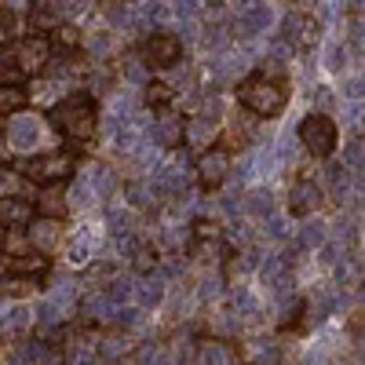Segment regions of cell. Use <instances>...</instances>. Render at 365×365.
<instances>
[{"label": "cell", "mask_w": 365, "mask_h": 365, "mask_svg": "<svg viewBox=\"0 0 365 365\" xmlns=\"http://www.w3.org/2000/svg\"><path fill=\"white\" fill-rule=\"evenodd\" d=\"M117 325H125V329H132V325H139V307H113V314H110Z\"/></svg>", "instance_id": "obj_39"}, {"label": "cell", "mask_w": 365, "mask_h": 365, "mask_svg": "<svg viewBox=\"0 0 365 365\" xmlns=\"http://www.w3.org/2000/svg\"><path fill=\"white\" fill-rule=\"evenodd\" d=\"M325 237H329L325 223L307 220V223L299 227V234H296V245H299V249H322V245H325Z\"/></svg>", "instance_id": "obj_24"}, {"label": "cell", "mask_w": 365, "mask_h": 365, "mask_svg": "<svg viewBox=\"0 0 365 365\" xmlns=\"http://www.w3.org/2000/svg\"><path fill=\"white\" fill-rule=\"evenodd\" d=\"M0 278H4V263H0Z\"/></svg>", "instance_id": "obj_50"}, {"label": "cell", "mask_w": 365, "mask_h": 365, "mask_svg": "<svg viewBox=\"0 0 365 365\" xmlns=\"http://www.w3.org/2000/svg\"><path fill=\"white\" fill-rule=\"evenodd\" d=\"M11 34H15V15L8 8H0V44H8Z\"/></svg>", "instance_id": "obj_43"}, {"label": "cell", "mask_w": 365, "mask_h": 365, "mask_svg": "<svg viewBox=\"0 0 365 365\" xmlns=\"http://www.w3.org/2000/svg\"><path fill=\"white\" fill-rule=\"evenodd\" d=\"M165 292H168L165 270H150V274H143V282L132 285V296L139 299V307H158V303L165 299Z\"/></svg>", "instance_id": "obj_14"}, {"label": "cell", "mask_w": 365, "mask_h": 365, "mask_svg": "<svg viewBox=\"0 0 365 365\" xmlns=\"http://www.w3.org/2000/svg\"><path fill=\"white\" fill-rule=\"evenodd\" d=\"M113 190V172L106 165H84L77 182H73V194H70V208H88V205H99L106 194Z\"/></svg>", "instance_id": "obj_6"}, {"label": "cell", "mask_w": 365, "mask_h": 365, "mask_svg": "<svg viewBox=\"0 0 365 365\" xmlns=\"http://www.w3.org/2000/svg\"><path fill=\"white\" fill-rule=\"evenodd\" d=\"M73 307H77V282H73V278H58V282L51 285V292L44 296V303L37 307V322H41L44 329H51V325H58V322H66Z\"/></svg>", "instance_id": "obj_7"}, {"label": "cell", "mask_w": 365, "mask_h": 365, "mask_svg": "<svg viewBox=\"0 0 365 365\" xmlns=\"http://www.w3.org/2000/svg\"><path fill=\"white\" fill-rule=\"evenodd\" d=\"M26 103H29L26 84H19V81H0V117L26 110Z\"/></svg>", "instance_id": "obj_20"}, {"label": "cell", "mask_w": 365, "mask_h": 365, "mask_svg": "<svg viewBox=\"0 0 365 365\" xmlns=\"http://www.w3.org/2000/svg\"><path fill=\"white\" fill-rule=\"evenodd\" d=\"M106 15H110V22H113V29H128L132 26V8L125 4V0H110L106 4Z\"/></svg>", "instance_id": "obj_31"}, {"label": "cell", "mask_w": 365, "mask_h": 365, "mask_svg": "<svg viewBox=\"0 0 365 365\" xmlns=\"http://www.w3.org/2000/svg\"><path fill=\"white\" fill-rule=\"evenodd\" d=\"M263 26H267V8H249L241 15V34H259Z\"/></svg>", "instance_id": "obj_33"}, {"label": "cell", "mask_w": 365, "mask_h": 365, "mask_svg": "<svg viewBox=\"0 0 365 365\" xmlns=\"http://www.w3.org/2000/svg\"><path fill=\"white\" fill-rule=\"evenodd\" d=\"M19 172L29 182H37V187H48V182H66L77 172V154H73V150H48V154L19 161Z\"/></svg>", "instance_id": "obj_3"}, {"label": "cell", "mask_w": 365, "mask_h": 365, "mask_svg": "<svg viewBox=\"0 0 365 365\" xmlns=\"http://www.w3.org/2000/svg\"><path fill=\"white\" fill-rule=\"evenodd\" d=\"M289 205H292L296 216H314V212L325 205V194H322V187L314 179H299L292 187V194H289Z\"/></svg>", "instance_id": "obj_13"}, {"label": "cell", "mask_w": 365, "mask_h": 365, "mask_svg": "<svg viewBox=\"0 0 365 365\" xmlns=\"http://www.w3.org/2000/svg\"><path fill=\"white\" fill-rule=\"evenodd\" d=\"M143 365H172V358L168 354H150V358H143Z\"/></svg>", "instance_id": "obj_46"}, {"label": "cell", "mask_w": 365, "mask_h": 365, "mask_svg": "<svg viewBox=\"0 0 365 365\" xmlns=\"http://www.w3.org/2000/svg\"><path fill=\"white\" fill-rule=\"evenodd\" d=\"M15 274H26V278H37V274H44L48 270V256H41V252H26V256H11V263H8Z\"/></svg>", "instance_id": "obj_25"}, {"label": "cell", "mask_w": 365, "mask_h": 365, "mask_svg": "<svg viewBox=\"0 0 365 365\" xmlns=\"http://www.w3.org/2000/svg\"><path fill=\"white\" fill-rule=\"evenodd\" d=\"M150 135H154L158 146H175L182 139V120L172 110H161L158 120H154V128H150Z\"/></svg>", "instance_id": "obj_19"}, {"label": "cell", "mask_w": 365, "mask_h": 365, "mask_svg": "<svg viewBox=\"0 0 365 365\" xmlns=\"http://www.w3.org/2000/svg\"><path fill=\"white\" fill-rule=\"evenodd\" d=\"M132 285H135L132 278H117V274H113V278H110V289H106L103 296L113 303V307H125V303L132 299Z\"/></svg>", "instance_id": "obj_27"}, {"label": "cell", "mask_w": 365, "mask_h": 365, "mask_svg": "<svg viewBox=\"0 0 365 365\" xmlns=\"http://www.w3.org/2000/svg\"><path fill=\"white\" fill-rule=\"evenodd\" d=\"M194 237L197 241H212V237H220V227L212 223V220H197L194 223Z\"/></svg>", "instance_id": "obj_44"}, {"label": "cell", "mask_w": 365, "mask_h": 365, "mask_svg": "<svg viewBox=\"0 0 365 365\" xmlns=\"http://www.w3.org/2000/svg\"><path fill=\"white\" fill-rule=\"evenodd\" d=\"M139 58H143V66H150V70H168V66H175L182 58V41L175 34H150L143 41Z\"/></svg>", "instance_id": "obj_10"}, {"label": "cell", "mask_w": 365, "mask_h": 365, "mask_svg": "<svg viewBox=\"0 0 365 365\" xmlns=\"http://www.w3.org/2000/svg\"><path fill=\"white\" fill-rule=\"evenodd\" d=\"M34 289H37V278H26V274H11L8 282L0 278V292H4L8 299H26Z\"/></svg>", "instance_id": "obj_26"}, {"label": "cell", "mask_w": 365, "mask_h": 365, "mask_svg": "<svg viewBox=\"0 0 365 365\" xmlns=\"http://www.w3.org/2000/svg\"><path fill=\"white\" fill-rule=\"evenodd\" d=\"M51 128L70 139L73 146H88L96 139V128H99V113H96V99L88 96V91H77V96H66L58 99L48 113Z\"/></svg>", "instance_id": "obj_1"}, {"label": "cell", "mask_w": 365, "mask_h": 365, "mask_svg": "<svg viewBox=\"0 0 365 365\" xmlns=\"http://www.w3.org/2000/svg\"><path fill=\"white\" fill-rule=\"evenodd\" d=\"M113 314V303L106 299V296H91V299H84V318L88 322H106Z\"/></svg>", "instance_id": "obj_29"}, {"label": "cell", "mask_w": 365, "mask_h": 365, "mask_svg": "<svg viewBox=\"0 0 365 365\" xmlns=\"http://www.w3.org/2000/svg\"><path fill=\"white\" fill-rule=\"evenodd\" d=\"M26 234H29L34 252H41V256H55L58 249H63V241H66L63 220H51V216H34L26 223Z\"/></svg>", "instance_id": "obj_11"}, {"label": "cell", "mask_w": 365, "mask_h": 365, "mask_svg": "<svg viewBox=\"0 0 365 365\" xmlns=\"http://www.w3.org/2000/svg\"><path fill=\"white\" fill-rule=\"evenodd\" d=\"M63 245H66V259L70 263H88L91 256H96V234H91V230H77L73 237L63 241Z\"/></svg>", "instance_id": "obj_21"}, {"label": "cell", "mask_w": 365, "mask_h": 365, "mask_svg": "<svg viewBox=\"0 0 365 365\" xmlns=\"http://www.w3.org/2000/svg\"><path fill=\"white\" fill-rule=\"evenodd\" d=\"M303 365H325V358L322 354H311V358H303Z\"/></svg>", "instance_id": "obj_48"}, {"label": "cell", "mask_w": 365, "mask_h": 365, "mask_svg": "<svg viewBox=\"0 0 365 365\" xmlns=\"http://www.w3.org/2000/svg\"><path fill=\"white\" fill-rule=\"evenodd\" d=\"M110 227H113V234H128V230H132V212L113 208V212H110Z\"/></svg>", "instance_id": "obj_41"}, {"label": "cell", "mask_w": 365, "mask_h": 365, "mask_svg": "<svg viewBox=\"0 0 365 365\" xmlns=\"http://www.w3.org/2000/svg\"><path fill=\"white\" fill-rule=\"evenodd\" d=\"M194 172H197V179H201V187H205V190L223 187L227 175H230V150L212 143L208 150H201V158H197Z\"/></svg>", "instance_id": "obj_12"}, {"label": "cell", "mask_w": 365, "mask_h": 365, "mask_svg": "<svg viewBox=\"0 0 365 365\" xmlns=\"http://www.w3.org/2000/svg\"><path fill=\"white\" fill-rule=\"evenodd\" d=\"M113 263H99V267H91L88 274H84V285H103V282H110L113 278Z\"/></svg>", "instance_id": "obj_36"}, {"label": "cell", "mask_w": 365, "mask_h": 365, "mask_svg": "<svg viewBox=\"0 0 365 365\" xmlns=\"http://www.w3.org/2000/svg\"><path fill=\"white\" fill-rule=\"evenodd\" d=\"M289 4H292L296 11H307V8H311V0H289Z\"/></svg>", "instance_id": "obj_47"}, {"label": "cell", "mask_w": 365, "mask_h": 365, "mask_svg": "<svg viewBox=\"0 0 365 365\" xmlns=\"http://www.w3.org/2000/svg\"><path fill=\"white\" fill-rule=\"evenodd\" d=\"M296 139L307 154L332 158L340 146V128H336V120H332V113H307L296 128Z\"/></svg>", "instance_id": "obj_4"}, {"label": "cell", "mask_w": 365, "mask_h": 365, "mask_svg": "<svg viewBox=\"0 0 365 365\" xmlns=\"http://www.w3.org/2000/svg\"><path fill=\"white\" fill-rule=\"evenodd\" d=\"M158 194H161L158 182H135L132 187V205L135 208H150V205H158Z\"/></svg>", "instance_id": "obj_30"}, {"label": "cell", "mask_w": 365, "mask_h": 365, "mask_svg": "<svg viewBox=\"0 0 365 365\" xmlns=\"http://www.w3.org/2000/svg\"><path fill=\"white\" fill-rule=\"evenodd\" d=\"M332 110H336V96L329 88H318L314 91V113H332Z\"/></svg>", "instance_id": "obj_38"}, {"label": "cell", "mask_w": 365, "mask_h": 365, "mask_svg": "<svg viewBox=\"0 0 365 365\" xmlns=\"http://www.w3.org/2000/svg\"><path fill=\"white\" fill-rule=\"evenodd\" d=\"M51 58H55V48H51V37L48 34H29L15 44L11 51V63L22 77H37L51 66Z\"/></svg>", "instance_id": "obj_5"}, {"label": "cell", "mask_w": 365, "mask_h": 365, "mask_svg": "<svg viewBox=\"0 0 365 365\" xmlns=\"http://www.w3.org/2000/svg\"><path fill=\"white\" fill-rule=\"evenodd\" d=\"M58 187H63V182H48V187L37 194V212H41V216H51V220H63L66 216V212H70V201H66V194L63 190H58Z\"/></svg>", "instance_id": "obj_17"}, {"label": "cell", "mask_w": 365, "mask_h": 365, "mask_svg": "<svg viewBox=\"0 0 365 365\" xmlns=\"http://www.w3.org/2000/svg\"><path fill=\"white\" fill-rule=\"evenodd\" d=\"M197 361H201V365H230L234 358H230V351H227L223 344H216V340H208V344L201 347Z\"/></svg>", "instance_id": "obj_28"}, {"label": "cell", "mask_w": 365, "mask_h": 365, "mask_svg": "<svg viewBox=\"0 0 365 365\" xmlns=\"http://www.w3.org/2000/svg\"><path fill=\"white\" fill-rule=\"evenodd\" d=\"M96 351H99V358H106V361H110V358H120V354L128 351V340H120V336H106Z\"/></svg>", "instance_id": "obj_35"}, {"label": "cell", "mask_w": 365, "mask_h": 365, "mask_svg": "<svg viewBox=\"0 0 365 365\" xmlns=\"http://www.w3.org/2000/svg\"><path fill=\"white\" fill-rule=\"evenodd\" d=\"M344 168L361 175V135H354V139L347 143V165H344Z\"/></svg>", "instance_id": "obj_37"}, {"label": "cell", "mask_w": 365, "mask_h": 365, "mask_svg": "<svg viewBox=\"0 0 365 365\" xmlns=\"http://www.w3.org/2000/svg\"><path fill=\"white\" fill-rule=\"evenodd\" d=\"M194 252H197V259H201V263L216 259V252H220V237H212V241H197Z\"/></svg>", "instance_id": "obj_42"}, {"label": "cell", "mask_w": 365, "mask_h": 365, "mask_svg": "<svg viewBox=\"0 0 365 365\" xmlns=\"http://www.w3.org/2000/svg\"><path fill=\"white\" fill-rule=\"evenodd\" d=\"M29 322H34V311L15 303V307H8V314L0 318V336H22V332L29 329Z\"/></svg>", "instance_id": "obj_22"}, {"label": "cell", "mask_w": 365, "mask_h": 365, "mask_svg": "<svg viewBox=\"0 0 365 365\" xmlns=\"http://www.w3.org/2000/svg\"><path fill=\"white\" fill-rule=\"evenodd\" d=\"M318 37H322V26L307 15V11H289L285 15V22H282V41H285V48L289 51H311L314 44H318Z\"/></svg>", "instance_id": "obj_9"}, {"label": "cell", "mask_w": 365, "mask_h": 365, "mask_svg": "<svg viewBox=\"0 0 365 365\" xmlns=\"http://www.w3.org/2000/svg\"><path fill=\"white\" fill-rule=\"evenodd\" d=\"M201 296H220V278H212V282H201Z\"/></svg>", "instance_id": "obj_45"}, {"label": "cell", "mask_w": 365, "mask_h": 365, "mask_svg": "<svg viewBox=\"0 0 365 365\" xmlns=\"http://www.w3.org/2000/svg\"><path fill=\"white\" fill-rule=\"evenodd\" d=\"M143 99H146V106L154 110V113H161V110H172V103H175V91H172V84H165V81H150Z\"/></svg>", "instance_id": "obj_23"}, {"label": "cell", "mask_w": 365, "mask_h": 365, "mask_svg": "<svg viewBox=\"0 0 365 365\" xmlns=\"http://www.w3.org/2000/svg\"><path fill=\"white\" fill-rule=\"evenodd\" d=\"M132 267L139 274H150V270H158V249H150V245H139L132 252Z\"/></svg>", "instance_id": "obj_32"}, {"label": "cell", "mask_w": 365, "mask_h": 365, "mask_svg": "<svg viewBox=\"0 0 365 365\" xmlns=\"http://www.w3.org/2000/svg\"><path fill=\"white\" fill-rule=\"evenodd\" d=\"M237 103L245 106L252 117H278L289 106V88H285L282 77L256 73V77H249L245 84L237 88Z\"/></svg>", "instance_id": "obj_2"}, {"label": "cell", "mask_w": 365, "mask_h": 365, "mask_svg": "<svg viewBox=\"0 0 365 365\" xmlns=\"http://www.w3.org/2000/svg\"><path fill=\"white\" fill-rule=\"evenodd\" d=\"M249 208L256 212V216H270V194L267 190H252L249 194Z\"/></svg>", "instance_id": "obj_40"}, {"label": "cell", "mask_w": 365, "mask_h": 365, "mask_svg": "<svg viewBox=\"0 0 365 365\" xmlns=\"http://www.w3.org/2000/svg\"><path fill=\"white\" fill-rule=\"evenodd\" d=\"M182 139H187L194 150H208L212 139H216V120H208V117H190L187 125H182Z\"/></svg>", "instance_id": "obj_18"}, {"label": "cell", "mask_w": 365, "mask_h": 365, "mask_svg": "<svg viewBox=\"0 0 365 365\" xmlns=\"http://www.w3.org/2000/svg\"><path fill=\"white\" fill-rule=\"evenodd\" d=\"M34 216H37L34 201H26V197H0V223H4L8 230L11 227H26Z\"/></svg>", "instance_id": "obj_16"}, {"label": "cell", "mask_w": 365, "mask_h": 365, "mask_svg": "<svg viewBox=\"0 0 365 365\" xmlns=\"http://www.w3.org/2000/svg\"><path fill=\"white\" fill-rule=\"evenodd\" d=\"M4 245H8V227L0 223V249H4Z\"/></svg>", "instance_id": "obj_49"}, {"label": "cell", "mask_w": 365, "mask_h": 365, "mask_svg": "<svg viewBox=\"0 0 365 365\" xmlns=\"http://www.w3.org/2000/svg\"><path fill=\"white\" fill-rule=\"evenodd\" d=\"M4 135L15 150H22V154H29V150H37L41 146V135H44V120L37 113H8L4 117Z\"/></svg>", "instance_id": "obj_8"}, {"label": "cell", "mask_w": 365, "mask_h": 365, "mask_svg": "<svg viewBox=\"0 0 365 365\" xmlns=\"http://www.w3.org/2000/svg\"><path fill=\"white\" fill-rule=\"evenodd\" d=\"M187 179H190V165H187V154H175L172 161H165L161 165V172H158V187H165V190H187Z\"/></svg>", "instance_id": "obj_15"}, {"label": "cell", "mask_w": 365, "mask_h": 365, "mask_svg": "<svg viewBox=\"0 0 365 365\" xmlns=\"http://www.w3.org/2000/svg\"><path fill=\"white\" fill-rule=\"evenodd\" d=\"M234 307L245 314V318H256L259 314V303H256V296L249 289H234Z\"/></svg>", "instance_id": "obj_34"}]
</instances>
